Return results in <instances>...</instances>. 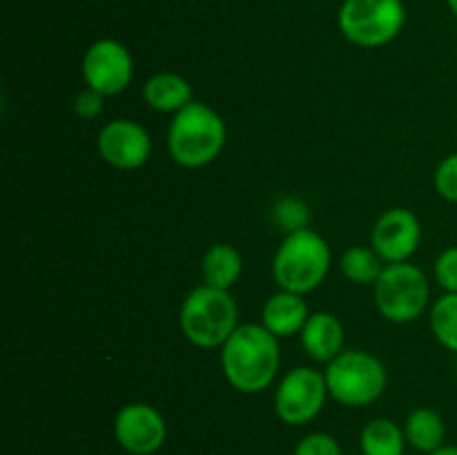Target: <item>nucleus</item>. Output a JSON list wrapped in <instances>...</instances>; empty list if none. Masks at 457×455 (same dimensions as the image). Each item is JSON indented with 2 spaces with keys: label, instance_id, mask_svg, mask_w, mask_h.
Returning a JSON list of instances; mask_svg holds the SVG:
<instances>
[{
  "label": "nucleus",
  "instance_id": "obj_11",
  "mask_svg": "<svg viewBox=\"0 0 457 455\" xmlns=\"http://www.w3.org/2000/svg\"><path fill=\"white\" fill-rule=\"evenodd\" d=\"M98 154L116 170H138L152 154L150 132L132 119H114L98 132Z\"/></svg>",
  "mask_w": 457,
  "mask_h": 455
},
{
  "label": "nucleus",
  "instance_id": "obj_15",
  "mask_svg": "<svg viewBox=\"0 0 457 455\" xmlns=\"http://www.w3.org/2000/svg\"><path fill=\"white\" fill-rule=\"evenodd\" d=\"M143 98L152 110L177 114L195 101V92L183 76L174 74V71H161V74L150 76L145 80Z\"/></svg>",
  "mask_w": 457,
  "mask_h": 455
},
{
  "label": "nucleus",
  "instance_id": "obj_1",
  "mask_svg": "<svg viewBox=\"0 0 457 455\" xmlns=\"http://www.w3.org/2000/svg\"><path fill=\"white\" fill-rule=\"evenodd\" d=\"M281 364L279 337L263 324H241L221 346V370L232 388L245 395L263 393Z\"/></svg>",
  "mask_w": 457,
  "mask_h": 455
},
{
  "label": "nucleus",
  "instance_id": "obj_24",
  "mask_svg": "<svg viewBox=\"0 0 457 455\" xmlns=\"http://www.w3.org/2000/svg\"><path fill=\"white\" fill-rule=\"evenodd\" d=\"M433 275H436V281L442 285L445 293L457 294V245L446 248L445 252L436 259Z\"/></svg>",
  "mask_w": 457,
  "mask_h": 455
},
{
  "label": "nucleus",
  "instance_id": "obj_14",
  "mask_svg": "<svg viewBox=\"0 0 457 455\" xmlns=\"http://www.w3.org/2000/svg\"><path fill=\"white\" fill-rule=\"evenodd\" d=\"M308 317H311V312H308V303L303 302V294L279 290V293H275L266 303H263L262 324L266 326L272 335L284 339L295 337V335L302 333Z\"/></svg>",
  "mask_w": 457,
  "mask_h": 455
},
{
  "label": "nucleus",
  "instance_id": "obj_28",
  "mask_svg": "<svg viewBox=\"0 0 457 455\" xmlns=\"http://www.w3.org/2000/svg\"><path fill=\"white\" fill-rule=\"evenodd\" d=\"M404 455H411V453H404Z\"/></svg>",
  "mask_w": 457,
  "mask_h": 455
},
{
  "label": "nucleus",
  "instance_id": "obj_4",
  "mask_svg": "<svg viewBox=\"0 0 457 455\" xmlns=\"http://www.w3.org/2000/svg\"><path fill=\"white\" fill-rule=\"evenodd\" d=\"M179 326L192 346L221 348L239 326V308L228 290L204 284L183 299Z\"/></svg>",
  "mask_w": 457,
  "mask_h": 455
},
{
  "label": "nucleus",
  "instance_id": "obj_10",
  "mask_svg": "<svg viewBox=\"0 0 457 455\" xmlns=\"http://www.w3.org/2000/svg\"><path fill=\"white\" fill-rule=\"evenodd\" d=\"M114 437L132 455H154L168 440V424L154 406L132 401L114 418Z\"/></svg>",
  "mask_w": 457,
  "mask_h": 455
},
{
  "label": "nucleus",
  "instance_id": "obj_3",
  "mask_svg": "<svg viewBox=\"0 0 457 455\" xmlns=\"http://www.w3.org/2000/svg\"><path fill=\"white\" fill-rule=\"evenodd\" d=\"M328 241L311 228L288 232L272 259V277L279 290L308 294L324 284L330 270Z\"/></svg>",
  "mask_w": 457,
  "mask_h": 455
},
{
  "label": "nucleus",
  "instance_id": "obj_9",
  "mask_svg": "<svg viewBox=\"0 0 457 455\" xmlns=\"http://www.w3.org/2000/svg\"><path fill=\"white\" fill-rule=\"evenodd\" d=\"M85 85L103 96H116L132 83L134 61L129 49L114 38H101L87 47L83 56Z\"/></svg>",
  "mask_w": 457,
  "mask_h": 455
},
{
  "label": "nucleus",
  "instance_id": "obj_21",
  "mask_svg": "<svg viewBox=\"0 0 457 455\" xmlns=\"http://www.w3.org/2000/svg\"><path fill=\"white\" fill-rule=\"evenodd\" d=\"M270 214L272 221L281 230H286V235L295 230H303V228H308V221H311V210H308V205L303 201L295 199V196H284V199L277 201L272 205Z\"/></svg>",
  "mask_w": 457,
  "mask_h": 455
},
{
  "label": "nucleus",
  "instance_id": "obj_2",
  "mask_svg": "<svg viewBox=\"0 0 457 455\" xmlns=\"http://www.w3.org/2000/svg\"><path fill=\"white\" fill-rule=\"evenodd\" d=\"M228 129L219 112L192 101L172 116L168 129V152L177 165L199 170L212 163L226 147Z\"/></svg>",
  "mask_w": 457,
  "mask_h": 455
},
{
  "label": "nucleus",
  "instance_id": "obj_13",
  "mask_svg": "<svg viewBox=\"0 0 457 455\" xmlns=\"http://www.w3.org/2000/svg\"><path fill=\"white\" fill-rule=\"evenodd\" d=\"M299 337L303 351L320 364H330L339 352H344V326L333 312H312Z\"/></svg>",
  "mask_w": 457,
  "mask_h": 455
},
{
  "label": "nucleus",
  "instance_id": "obj_6",
  "mask_svg": "<svg viewBox=\"0 0 457 455\" xmlns=\"http://www.w3.org/2000/svg\"><path fill=\"white\" fill-rule=\"evenodd\" d=\"M375 306L393 324H411L427 310L431 285L415 263H386L375 281Z\"/></svg>",
  "mask_w": 457,
  "mask_h": 455
},
{
  "label": "nucleus",
  "instance_id": "obj_20",
  "mask_svg": "<svg viewBox=\"0 0 457 455\" xmlns=\"http://www.w3.org/2000/svg\"><path fill=\"white\" fill-rule=\"evenodd\" d=\"M431 330L446 351L457 352V294L445 293L431 306Z\"/></svg>",
  "mask_w": 457,
  "mask_h": 455
},
{
  "label": "nucleus",
  "instance_id": "obj_25",
  "mask_svg": "<svg viewBox=\"0 0 457 455\" xmlns=\"http://www.w3.org/2000/svg\"><path fill=\"white\" fill-rule=\"evenodd\" d=\"M74 112L76 116H80V119L85 120L96 119L103 112V94H98L96 89L92 87H85L83 92H79V96H76Z\"/></svg>",
  "mask_w": 457,
  "mask_h": 455
},
{
  "label": "nucleus",
  "instance_id": "obj_18",
  "mask_svg": "<svg viewBox=\"0 0 457 455\" xmlns=\"http://www.w3.org/2000/svg\"><path fill=\"white\" fill-rule=\"evenodd\" d=\"M404 428L393 419L375 418L361 428L360 449L364 455H404Z\"/></svg>",
  "mask_w": 457,
  "mask_h": 455
},
{
  "label": "nucleus",
  "instance_id": "obj_8",
  "mask_svg": "<svg viewBox=\"0 0 457 455\" xmlns=\"http://www.w3.org/2000/svg\"><path fill=\"white\" fill-rule=\"evenodd\" d=\"M328 397L324 373L308 366H297L288 370L277 386L275 413L288 426H302L324 410Z\"/></svg>",
  "mask_w": 457,
  "mask_h": 455
},
{
  "label": "nucleus",
  "instance_id": "obj_12",
  "mask_svg": "<svg viewBox=\"0 0 457 455\" xmlns=\"http://www.w3.org/2000/svg\"><path fill=\"white\" fill-rule=\"evenodd\" d=\"M422 226L420 219L406 208L386 210L375 221L370 232V248L379 254L384 263L409 261L420 248Z\"/></svg>",
  "mask_w": 457,
  "mask_h": 455
},
{
  "label": "nucleus",
  "instance_id": "obj_26",
  "mask_svg": "<svg viewBox=\"0 0 457 455\" xmlns=\"http://www.w3.org/2000/svg\"><path fill=\"white\" fill-rule=\"evenodd\" d=\"M431 455H457V446L455 444H445L442 449L433 451Z\"/></svg>",
  "mask_w": 457,
  "mask_h": 455
},
{
  "label": "nucleus",
  "instance_id": "obj_27",
  "mask_svg": "<svg viewBox=\"0 0 457 455\" xmlns=\"http://www.w3.org/2000/svg\"><path fill=\"white\" fill-rule=\"evenodd\" d=\"M446 4H449L451 12H453L455 16H457V0H446Z\"/></svg>",
  "mask_w": 457,
  "mask_h": 455
},
{
  "label": "nucleus",
  "instance_id": "obj_23",
  "mask_svg": "<svg viewBox=\"0 0 457 455\" xmlns=\"http://www.w3.org/2000/svg\"><path fill=\"white\" fill-rule=\"evenodd\" d=\"M293 455H344L342 446L330 433H308L295 446Z\"/></svg>",
  "mask_w": 457,
  "mask_h": 455
},
{
  "label": "nucleus",
  "instance_id": "obj_19",
  "mask_svg": "<svg viewBox=\"0 0 457 455\" xmlns=\"http://www.w3.org/2000/svg\"><path fill=\"white\" fill-rule=\"evenodd\" d=\"M379 254L366 245H353L342 254V272L348 281L360 285H375L384 266Z\"/></svg>",
  "mask_w": 457,
  "mask_h": 455
},
{
  "label": "nucleus",
  "instance_id": "obj_17",
  "mask_svg": "<svg viewBox=\"0 0 457 455\" xmlns=\"http://www.w3.org/2000/svg\"><path fill=\"white\" fill-rule=\"evenodd\" d=\"M241 272H244V259H241L239 250L228 244H217L208 248L204 261H201L204 284L214 285V288L230 290L239 281Z\"/></svg>",
  "mask_w": 457,
  "mask_h": 455
},
{
  "label": "nucleus",
  "instance_id": "obj_5",
  "mask_svg": "<svg viewBox=\"0 0 457 455\" xmlns=\"http://www.w3.org/2000/svg\"><path fill=\"white\" fill-rule=\"evenodd\" d=\"M328 393L344 406H369L384 395L388 384L386 366L369 351H344L324 370Z\"/></svg>",
  "mask_w": 457,
  "mask_h": 455
},
{
  "label": "nucleus",
  "instance_id": "obj_22",
  "mask_svg": "<svg viewBox=\"0 0 457 455\" xmlns=\"http://www.w3.org/2000/svg\"><path fill=\"white\" fill-rule=\"evenodd\" d=\"M433 183L442 199L457 203V152L440 161L436 174H433Z\"/></svg>",
  "mask_w": 457,
  "mask_h": 455
},
{
  "label": "nucleus",
  "instance_id": "obj_7",
  "mask_svg": "<svg viewBox=\"0 0 457 455\" xmlns=\"http://www.w3.org/2000/svg\"><path fill=\"white\" fill-rule=\"evenodd\" d=\"M337 22L339 31L353 45L378 49L400 36L406 9L402 0H344Z\"/></svg>",
  "mask_w": 457,
  "mask_h": 455
},
{
  "label": "nucleus",
  "instance_id": "obj_16",
  "mask_svg": "<svg viewBox=\"0 0 457 455\" xmlns=\"http://www.w3.org/2000/svg\"><path fill=\"white\" fill-rule=\"evenodd\" d=\"M402 428H404L406 442H409L415 451H420V453L431 455L433 451L445 446L446 424L437 410L420 406V409L411 410V413L406 415V422Z\"/></svg>",
  "mask_w": 457,
  "mask_h": 455
}]
</instances>
